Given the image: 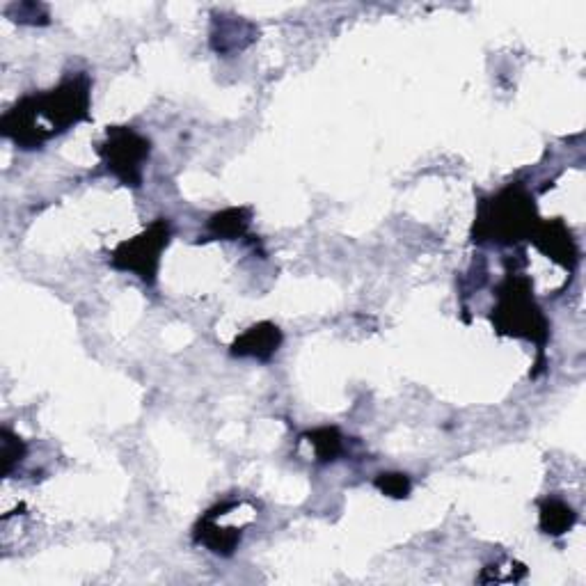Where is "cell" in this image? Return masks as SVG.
Returning <instances> with one entry per match:
<instances>
[{"mask_svg": "<svg viewBox=\"0 0 586 586\" xmlns=\"http://www.w3.org/2000/svg\"><path fill=\"white\" fill-rule=\"evenodd\" d=\"M282 344V332L275 323H257L243 332L241 337L234 339L232 355L236 358H255L261 362H268L277 353Z\"/></svg>", "mask_w": 586, "mask_h": 586, "instance_id": "obj_7", "label": "cell"}, {"mask_svg": "<svg viewBox=\"0 0 586 586\" xmlns=\"http://www.w3.org/2000/svg\"><path fill=\"white\" fill-rule=\"evenodd\" d=\"M536 225L538 216L532 193L522 184H511L479 204L472 236L479 243L516 245L529 239Z\"/></svg>", "mask_w": 586, "mask_h": 586, "instance_id": "obj_2", "label": "cell"}, {"mask_svg": "<svg viewBox=\"0 0 586 586\" xmlns=\"http://www.w3.org/2000/svg\"><path fill=\"white\" fill-rule=\"evenodd\" d=\"M170 236V223L165 218H158L145 232L117 245L113 255H110V264L117 271L138 275L145 284H154L158 266H161V255L168 248Z\"/></svg>", "mask_w": 586, "mask_h": 586, "instance_id": "obj_5", "label": "cell"}, {"mask_svg": "<svg viewBox=\"0 0 586 586\" xmlns=\"http://www.w3.org/2000/svg\"><path fill=\"white\" fill-rule=\"evenodd\" d=\"M12 10H17V19H14V21H21V23H46L44 19H39V12L46 14V10H44L42 5L26 3V5H14Z\"/></svg>", "mask_w": 586, "mask_h": 586, "instance_id": "obj_15", "label": "cell"}, {"mask_svg": "<svg viewBox=\"0 0 586 586\" xmlns=\"http://www.w3.org/2000/svg\"><path fill=\"white\" fill-rule=\"evenodd\" d=\"M90 92V78L78 74L49 92L23 97L3 115L0 133L21 149H39L46 140L90 120Z\"/></svg>", "mask_w": 586, "mask_h": 586, "instance_id": "obj_1", "label": "cell"}, {"mask_svg": "<svg viewBox=\"0 0 586 586\" xmlns=\"http://www.w3.org/2000/svg\"><path fill=\"white\" fill-rule=\"evenodd\" d=\"M376 488L387 497H394V500H403V497L410 495V479L408 474L401 472H383L376 477Z\"/></svg>", "mask_w": 586, "mask_h": 586, "instance_id": "obj_14", "label": "cell"}, {"mask_svg": "<svg viewBox=\"0 0 586 586\" xmlns=\"http://www.w3.org/2000/svg\"><path fill=\"white\" fill-rule=\"evenodd\" d=\"M248 26L250 23H245L236 17H229V19L220 17V21H216V30H213V35H211L213 49H216L218 53L243 49V46L252 39V35H255V30L243 33L241 28H248Z\"/></svg>", "mask_w": 586, "mask_h": 586, "instance_id": "obj_10", "label": "cell"}, {"mask_svg": "<svg viewBox=\"0 0 586 586\" xmlns=\"http://www.w3.org/2000/svg\"><path fill=\"white\" fill-rule=\"evenodd\" d=\"M575 511L561 500H545L541 504V529L548 536H564L575 525Z\"/></svg>", "mask_w": 586, "mask_h": 586, "instance_id": "obj_12", "label": "cell"}, {"mask_svg": "<svg viewBox=\"0 0 586 586\" xmlns=\"http://www.w3.org/2000/svg\"><path fill=\"white\" fill-rule=\"evenodd\" d=\"M97 152L113 177L124 186L138 188L142 184V170L152 154V142L131 126H108L106 140L99 142Z\"/></svg>", "mask_w": 586, "mask_h": 586, "instance_id": "obj_4", "label": "cell"}, {"mask_svg": "<svg viewBox=\"0 0 586 586\" xmlns=\"http://www.w3.org/2000/svg\"><path fill=\"white\" fill-rule=\"evenodd\" d=\"M0 445H3V451H0V456H3V474L10 477L23 458H26L28 447L26 442H23L19 435H14L10 429H3V433H0Z\"/></svg>", "mask_w": 586, "mask_h": 586, "instance_id": "obj_13", "label": "cell"}, {"mask_svg": "<svg viewBox=\"0 0 586 586\" xmlns=\"http://www.w3.org/2000/svg\"><path fill=\"white\" fill-rule=\"evenodd\" d=\"M303 440L310 442L319 463H332L344 454V435L335 426H323V429L305 433Z\"/></svg>", "mask_w": 586, "mask_h": 586, "instance_id": "obj_11", "label": "cell"}, {"mask_svg": "<svg viewBox=\"0 0 586 586\" xmlns=\"http://www.w3.org/2000/svg\"><path fill=\"white\" fill-rule=\"evenodd\" d=\"M538 250L545 257H550L564 268H573L577 261V248L573 236H570L568 227L561 220H545L534 227L532 236H529Z\"/></svg>", "mask_w": 586, "mask_h": 586, "instance_id": "obj_6", "label": "cell"}, {"mask_svg": "<svg viewBox=\"0 0 586 586\" xmlns=\"http://www.w3.org/2000/svg\"><path fill=\"white\" fill-rule=\"evenodd\" d=\"M497 332L509 337H520L538 346L548 339V321L532 296V282L525 275L511 273L497 289V305L493 310Z\"/></svg>", "mask_w": 586, "mask_h": 586, "instance_id": "obj_3", "label": "cell"}, {"mask_svg": "<svg viewBox=\"0 0 586 586\" xmlns=\"http://www.w3.org/2000/svg\"><path fill=\"white\" fill-rule=\"evenodd\" d=\"M207 227L213 239H223V241L241 239L250 227V209L234 207V209L220 211L216 213V216H211Z\"/></svg>", "mask_w": 586, "mask_h": 586, "instance_id": "obj_9", "label": "cell"}, {"mask_svg": "<svg viewBox=\"0 0 586 586\" xmlns=\"http://www.w3.org/2000/svg\"><path fill=\"white\" fill-rule=\"evenodd\" d=\"M195 543L204 545V548H209L213 554H220V557H229V554H234V550L239 548L241 529L220 527L216 518L207 513L200 520V525L195 527Z\"/></svg>", "mask_w": 586, "mask_h": 586, "instance_id": "obj_8", "label": "cell"}]
</instances>
